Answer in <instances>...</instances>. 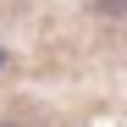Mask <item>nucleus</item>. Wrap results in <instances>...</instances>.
I'll return each mask as SVG.
<instances>
[{
  "label": "nucleus",
  "instance_id": "nucleus-1",
  "mask_svg": "<svg viewBox=\"0 0 127 127\" xmlns=\"http://www.w3.org/2000/svg\"><path fill=\"white\" fill-rule=\"evenodd\" d=\"M94 11H105V17H127V0H94Z\"/></svg>",
  "mask_w": 127,
  "mask_h": 127
},
{
  "label": "nucleus",
  "instance_id": "nucleus-2",
  "mask_svg": "<svg viewBox=\"0 0 127 127\" xmlns=\"http://www.w3.org/2000/svg\"><path fill=\"white\" fill-rule=\"evenodd\" d=\"M0 72H6V50H0Z\"/></svg>",
  "mask_w": 127,
  "mask_h": 127
}]
</instances>
